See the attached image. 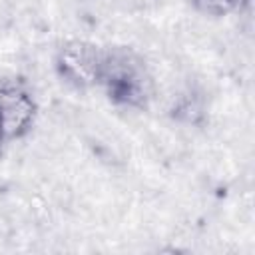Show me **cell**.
I'll list each match as a JSON object with an SVG mask.
<instances>
[{
	"label": "cell",
	"instance_id": "obj_2",
	"mask_svg": "<svg viewBox=\"0 0 255 255\" xmlns=\"http://www.w3.org/2000/svg\"><path fill=\"white\" fill-rule=\"evenodd\" d=\"M106 60V46L84 38H68L58 44L52 66L62 84L76 92L100 88Z\"/></svg>",
	"mask_w": 255,
	"mask_h": 255
},
{
	"label": "cell",
	"instance_id": "obj_6",
	"mask_svg": "<svg viewBox=\"0 0 255 255\" xmlns=\"http://www.w3.org/2000/svg\"><path fill=\"white\" fill-rule=\"evenodd\" d=\"M4 145H6V139H4V133H2V129H0V157H2V153H4Z\"/></svg>",
	"mask_w": 255,
	"mask_h": 255
},
{
	"label": "cell",
	"instance_id": "obj_3",
	"mask_svg": "<svg viewBox=\"0 0 255 255\" xmlns=\"http://www.w3.org/2000/svg\"><path fill=\"white\" fill-rule=\"evenodd\" d=\"M40 114V104L26 80L10 78L0 82V129L6 143L32 133Z\"/></svg>",
	"mask_w": 255,
	"mask_h": 255
},
{
	"label": "cell",
	"instance_id": "obj_1",
	"mask_svg": "<svg viewBox=\"0 0 255 255\" xmlns=\"http://www.w3.org/2000/svg\"><path fill=\"white\" fill-rule=\"evenodd\" d=\"M100 88L122 110L143 112L155 98V80L145 58L129 46H106Z\"/></svg>",
	"mask_w": 255,
	"mask_h": 255
},
{
	"label": "cell",
	"instance_id": "obj_4",
	"mask_svg": "<svg viewBox=\"0 0 255 255\" xmlns=\"http://www.w3.org/2000/svg\"><path fill=\"white\" fill-rule=\"evenodd\" d=\"M167 116L179 126L201 128L207 122V102L199 90L185 88L173 96L171 104L167 106Z\"/></svg>",
	"mask_w": 255,
	"mask_h": 255
},
{
	"label": "cell",
	"instance_id": "obj_5",
	"mask_svg": "<svg viewBox=\"0 0 255 255\" xmlns=\"http://www.w3.org/2000/svg\"><path fill=\"white\" fill-rule=\"evenodd\" d=\"M189 6L207 18H225L241 12L251 0H187Z\"/></svg>",
	"mask_w": 255,
	"mask_h": 255
}]
</instances>
